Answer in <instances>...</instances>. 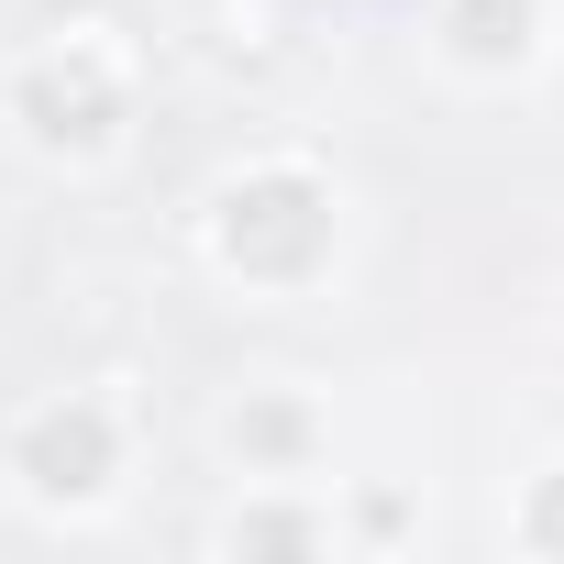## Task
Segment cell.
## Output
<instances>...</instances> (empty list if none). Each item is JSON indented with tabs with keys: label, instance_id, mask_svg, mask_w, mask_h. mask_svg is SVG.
Instances as JSON below:
<instances>
[{
	"label": "cell",
	"instance_id": "obj_4",
	"mask_svg": "<svg viewBox=\"0 0 564 564\" xmlns=\"http://www.w3.org/2000/svg\"><path fill=\"white\" fill-rule=\"evenodd\" d=\"M443 45L465 67H520L542 45V0H443Z\"/></svg>",
	"mask_w": 564,
	"mask_h": 564
},
{
	"label": "cell",
	"instance_id": "obj_3",
	"mask_svg": "<svg viewBox=\"0 0 564 564\" xmlns=\"http://www.w3.org/2000/svg\"><path fill=\"white\" fill-rule=\"evenodd\" d=\"M12 111H23V133H34L45 155H100L111 122H122V78H111L89 45H67V56H34V67H23Z\"/></svg>",
	"mask_w": 564,
	"mask_h": 564
},
{
	"label": "cell",
	"instance_id": "obj_6",
	"mask_svg": "<svg viewBox=\"0 0 564 564\" xmlns=\"http://www.w3.org/2000/svg\"><path fill=\"white\" fill-rule=\"evenodd\" d=\"M221 542H232V553H322L333 520H322V509H243Z\"/></svg>",
	"mask_w": 564,
	"mask_h": 564
},
{
	"label": "cell",
	"instance_id": "obj_5",
	"mask_svg": "<svg viewBox=\"0 0 564 564\" xmlns=\"http://www.w3.org/2000/svg\"><path fill=\"white\" fill-rule=\"evenodd\" d=\"M232 454H243V465H300V454H311V410H300V399L232 410Z\"/></svg>",
	"mask_w": 564,
	"mask_h": 564
},
{
	"label": "cell",
	"instance_id": "obj_1",
	"mask_svg": "<svg viewBox=\"0 0 564 564\" xmlns=\"http://www.w3.org/2000/svg\"><path fill=\"white\" fill-rule=\"evenodd\" d=\"M221 254L265 289H300V276L333 254V188L300 166H254L221 188Z\"/></svg>",
	"mask_w": 564,
	"mask_h": 564
},
{
	"label": "cell",
	"instance_id": "obj_7",
	"mask_svg": "<svg viewBox=\"0 0 564 564\" xmlns=\"http://www.w3.org/2000/svg\"><path fill=\"white\" fill-rule=\"evenodd\" d=\"M520 542H531V553H564V476H542V487H531V509H520Z\"/></svg>",
	"mask_w": 564,
	"mask_h": 564
},
{
	"label": "cell",
	"instance_id": "obj_2",
	"mask_svg": "<svg viewBox=\"0 0 564 564\" xmlns=\"http://www.w3.org/2000/svg\"><path fill=\"white\" fill-rule=\"evenodd\" d=\"M12 476H23V498H45V509H89V498H111V476H122V421H111L100 399H56V410L23 421Z\"/></svg>",
	"mask_w": 564,
	"mask_h": 564
}]
</instances>
